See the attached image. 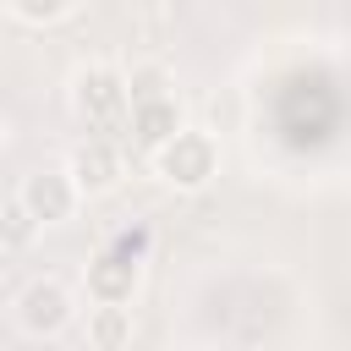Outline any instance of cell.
Masks as SVG:
<instances>
[{"label": "cell", "instance_id": "6da1fadb", "mask_svg": "<svg viewBox=\"0 0 351 351\" xmlns=\"http://www.w3.org/2000/svg\"><path fill=\"white\" fill-rule=\"evenodd\" d=\"M77 115L88 121V132H93V137L115 143V132H121V126H126V115H132L126 77H115V71H104V66L82 71V77H77Z\"/></svg>", "mask_w": 351, "mask_h": 351}, {"label": "cell", "instance_id": "7a4b0ae2", "mask_svg": "<svg viewBox=\"0 0 351 351\" xmlns=\"http://www.w3.org/2000/svg\"><path fill=\"white\" fill-rule=\"evenodd\" d=\"M154 165H159V176H165L170 186L197 192V186H208L219 154H214V137H208V132H186V126H181V132L154 154Z\"/></svg>", "mask_w": 351, "mask_h": 351}, {"label": "cell", "instance_id": "3957f363", "mask_svg": "<svg viewBox=\"0 0 351 351\" xmlns=\"http://www.w3.org/2000/svg\"><path fill=\"white\" fill-rule=\"evenodd\" d=\"M16 208H22L33 225H60V219H71V208H77V186H71L66 170H33V176L22 181V192H16Z\"/></svg>", "mask_w": 351, "mask_h": 351}, {"label": "cell", "instance_id": "277c9868", "mask_svg": "<svg viewBox=\"0 0 351 351\" xmlns=\"http://www.w3.org/2000/svg\"><path fill=\"white\" fill-rule=\"evenodd\" d=\"M16 318L27 335H60L71 324V291L60 280H33L16 302Z\"/></svg>", "mask_w": 351, "mask_h": 351}, {"label": "cell", "instance_id": "5b68a950", "mask_svg": "<svg viewBox=\"0 0 351 351\" xmlns=\"http://www.w3.org/2000/svg\"><path fill=\"white\" fill-rule=\"evenodd\" d=\"M66 176H71L77 197H82V192H110V186L121 181V148L104 143V137H82V143L71 148Z\"/></svg>", "mask_w": 351, "mask_h": 351}, {"label": "cell", "instance_id": "8992f818", "mask_svg": "<svg viewBox=\"0 0 351 351\" xmlns=\"http://www.w3.org/2000/svg\"><path fill=\"white\" fill-rule=\"evenodd\" d=\"M126 132H132V143H137L143 154H159V148L181 132V110H176V99H148V104H132Z\"/></svg>", "mask_w": 351, "mask_h": 351}, {"label": "cell", "instance_id": "52a82bcc", "mask_svg": "<svg viewBox=\"0 0 351 351\" xmlns=\"http://www.w3.org/2000/svg\"><path fill=\"white\" fill-rule=\"evenodd\" d=\"M132 291H137V263H126V258H115V252H104V258L88 263V296H93L99 307H126Z\"/></svg>", "mask_w": 351, "mask_h": 351}, {"label": "cell", "instance_id": "ba28073f", "mask_svg": "<svg viewBox=\"0 0 351 351\" xmlns=\"http://www.w3.org/2000/svg\"><path fill=\"white\" fill-rule=\"evenodd\" d=\"M88 340H93V351H121L132 340V313L126 307H93L88 313Z\"/></svg>", "mask_w": 351, "mask_h": 351}, {"label": "cell", "instance_id": "9c48e42d", "mask_svg": "<svg viewBox=\"0 0 351 351\" xmlns=\"http://www.w3.org/2000/svg\"><path fill=\"white\" fill-rule=\"evenodd\" d=\"M165 88H170V77H165L159 66H143V71H132V77H126V99H132V104H148V99H170Z\"/></svg>", "mask_w": 351, "mask_h": 351}, {"label": "cell", "instance_id": "30bf717a", "mask_svg": "<svg viewBox=\"0 0 351 351\" xmlns=\"http://www.w3.org/2000/svg\"><path fill=\"white\" fill-rule=\"evenodd\" d=\"M11 16H22V22H60V16H71V0H16Z\"/></svg>", "mask_w": 351, "mask_h": 351}, {"label": "cell", "instance_id": "8fae6325", "mask_svg": "<svg viewBox=\"0 0 351 351\" xmlns=\"http://www.w3.org/2000/svg\"><path fill=\"white\" fill-rule=\"evenodd\" d=\"M110 252H115V258H126V263H143V252H148V225H132V230H121Z\"/></svg>", "mask_w": 351, "mask_h": 351}, {"label": "cell", "instance_id": "7c38bea8", "mask_svg": "<svg viewBox=\"0 0 351 351\" xmlns=\"http://www.w3.org/2000/svg\"><path fill=\"white\" fill-rule=\"evenodd\" d=\"M33 230H38V225H33V219H27L22 208H11V214H5V241H16V247H22V241H27Z\"/></svg>", "mask_w": 351, "mask_h": 351}, {"label": "cell", "instance_id": "4fadbf2b", "mask_svg": "<svg viewBox=\"0 0 351 351\" xmlns=\"http://www.w3.org/2000/svg\"><path fill=\"white\" fill-rule=\"evenodd\" d=\"M0 143H5V121H0Z\"/></svg>", "mask_w": 351, "mask_h": 351}]
</instances>
